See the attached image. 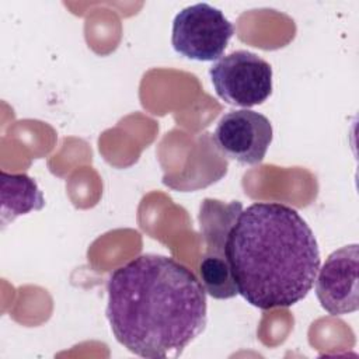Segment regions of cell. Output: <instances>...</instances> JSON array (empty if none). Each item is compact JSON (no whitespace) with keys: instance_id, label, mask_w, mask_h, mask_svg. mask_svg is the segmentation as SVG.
<instances>
[{"instance_id":"1","label":"cell","mask_w":359,"mask_h":359,"mask_svg":"<svg viewBox=\"0 0 359 359\" xmlns=\"http://www.w3.org/2000/svg\"><path fill=\"white\" fill-rule=\"evenodd\" d=\"M107 292L116 341L142 358H178L208 323L202 282L171 257L130 259L109 275Z\"/></svg>"},{"instance_id":"2","label":"cell","mask_w":359,"mask_h":359,"mask_svg":"<svg viewBox=\"0 0 359 359\" xmlns=\"http://www.w3.org/2000/svg\"><path fill=\"white\" fill-rule=\"evenodd\" d=\"M226 258L238 294L261 310L303 300L321 264L313 230L296 209L279 202H255L240 212Z\"/></svg>"},{"instance_id":"3","label":"cell","mask_w":359,"mask_h":359,"mask_svg":"<svg viewBox=\"0 0 359 359\" xmlns=\"http://www.w3.org/2000/svg\"><path fill=\"white\" fill-rule=\"evenodd\" d=\"M216 94L227 104L250 108L272 93L271 65L250 50H234L217 59L209 69Z\"/></svg>"},{"instance_id":"4","label":"cell","mask_w":359,"mask_h":359,"mask_svg":"<svg viewBox=\"0 0 359 359\" xmlns=\"http://www.w3.org/2000/svg\"><path fill=\"white\" fill-rule=\"evenodd\" d=\"M233 34L234 25L219 8L196 3L175 15L171 43L177 53L188 59L210 62L222 57Z\"/></svg>"},{"instance_id":"5","label":"cell","mask_w":359,"mask_h":359,"mask_svg":"<svg viewBox=\"0 0 359 359\" xmlns=\"http://www.w3.org/2000/svg\"><path fill=\"white\" fill-rule=\"evenodd\" d=\"M272 136L271 121L251 109L224 114L213 132L217 149L227 157L245 165H254L264 160Z\"/></svg>"},{"instance_id":"6","label":"cell","mask_w":359,"mask_h":359,"mask_svg":"<svg viewBox=\"0 0 359 359\" xmlns=\"http://www.w3.org/2000/svg\"><path fill=\"white\" fill-rule=\"evenodd\" d=\"M359 245L349 244L331 252L316 276V294L331 316L353 313L358 302Z\"/></svg>"},{"instance_id":"7","label":"cell","mask_w":359,"mask_h":359,"mask_svg":"<svg viewBox=\"0 0 359 359\" xmlns=\"http://www.w3.org/2000/svg\"><path fill=\"white\" fill-rule=\"evenodd\" d=\"M241 210L243 205L238 201L224 203L222 201L208 198L202 202L199 210V223L202 236L206 243V252L203 258L227 261V236Z\"/></svg>"},{"instance_id":"8","label":"cell","mask_w":359,"mask_h":359,"mask_svg":"<svg viewBox=\"0 0 359 359\" xmlns=\"http://www.w3.org/2000/svg\"><path fill=\"white\" fill-rule=\"evenodd\" d=\"M1 180V224L3 227L21 215L41 210L45 198L35 180L27 174L0 172Z\"/></svg>"}]
</instances>
